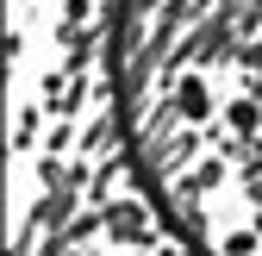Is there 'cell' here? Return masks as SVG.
<instances>
[{"mask_svg":"<svg viewBox=\"0 0 262 256\" xmlns=\"http://www.w3.org/2000/svg\"><path fill=\"white\" fill-rule=\"evenodd\" d=\"M113 138L187 256H262V0H113Z\"/></svg>","mask_w":262,"mask_h":256,"instance_id":"1","label":"cell"}]
</instances>
